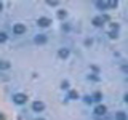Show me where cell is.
Wrapping results in <instances>:
<instances>
[{
  "instance_id": "1",
  "label": "cell",
  "mask_w": 128,
  "mask_h": 120,
  "mask_svg": "<svg viewBox=\"0 0 128 120\" xmlns=\"http://www.w3.org/2000/svg\"><path fill=\"white\" fill-rule=\"evenodd\" d=\"M13 34L14 35H22V34H26V26L21 22H18V24H14L13 26Z\"/></svg>"
},
{
  "instance_id": "2",
  "label": "cell",
  "mask_w": 128,
  "mask_h": 120,
  "mask_svg": "<svg viewBox=\"0 0 128 120\" xmlns=\"http://www.w3.org/2000/svg\"><path fill=\"white\" fill-rule=\"evenodd\" d=\"M13 101H14L16 104H26L27 96L24 94V93H16V94H13Z\"/></svg>"
},
{
  "instance_id": "3",
  "label": "cell",
  "mask_w": 128,
  "mask_h": 120,
  "mask_svg": "<svg viewBox=\"0 0 128 120\" xmlns=\"http://www.w3.org/2000/svg\"><path fill=\"white\" fill-rule=\"evenodd\" d=\"M107 21V16H96V18L93 19V26L96 27H102V24Z\"/></svg>"
},
{
  "instance_id": "4",
  "label": "cell",
  "mask_w": 128,
  "mask_h": 120,
  "mask_svg": "<svg viewBox=\"0 0 128 120\" xmlns=\"http://www.w3.org/2000/svg\"><path fill=\"white\" fill-rule=\"evenodd\" d=\"M51 24V19L50 18H38L37 19V26L38 27H48Z\"/></svg>"
},
{
  "instance_id": "5",
  "label": "cell",
  "mask_w": 128,
  "mask_h": 120,
  "mask_svg": "<svg viewBox=\"0 0 128 120\" xmlns=\"http://www.w3.org/2000/svg\"><path fill=\"white\" fill-rule=\"evenodd\" d=\"M32 109H34V112H42L45 109V104L42 101H35V102H32Z\"/></svg>"
},
{
  "instance_id": "6",
  "label": "cell",
  "mask_w": 128,
  "mask_h": 120,
  "mask_svg": "<svg viewBox=\"0 0 128 120\" xmlns=\"http://www.w3.org/2000/svg\"><path fill=\"white\" fill-rule=\"evenodd\" d=\"M34 42L37 43V45H43V43H46V35H45V34H38V35H35Z\"/></svg>"
},
{
  "instance_id": "7",
  "label": "cell",
  "mask_w": 128,
  "mask_h": 120,
  "mask_svg": "<svg viewBox=\"0 0 128 120\" xmlns=\"http://www.w3.org/2000/svg\"><path fill=\"white\" fill-rule=\"evenodd\" d=\"M106 112H107V109H106V106H102V104H99V106L94 107V114L96 115H104Z\"/></svg>"
},
{
  "instance_id": "8",
  "label": "cell",
  "mask_w": 128,
  "mask_h": 120,
  "mask_svg": "<svg viewBox=\"0 0 128 120\" xmlns=\"http://www.w3.org/2000/svg\"><path fill=\"white\" fill-rule=\"evenodd\" d=\"M10 67H11L10 61H6V59H2V61H0V70H6V69H10Z\"/></svg>"
},
{
  "instance_id": "9",
  "label": "cell",
  "mask_w": 128,
  "mask_h": 120,
  "mask_svg": "<svg viewBox=\"0 0 128 120\" xmlns=\"http://www.w3.org/2000/svg\"><path fill=\"white\" fill-rule=\"evenodd\" d=\"M58 56H59L61 59H66L67 56H69V50H67V48H61V50L58 51Z\"/></svg>"
},
{
  "instance_id": "10",
  "label": "cell",
  "mask_w": 128,
  "mask_h": 120,
  "mask_svg": "<svg viewBox=\"0 0 128 120\" xmlns=\"http://www.w3.org/2000/svg\"><path fill=\"white\" fill-rule=\"evenodd\" d=\"M126 112H123V110H118V112H115V120H126Z\"/></svg>"
},
{
  "instance_id": "11",
  "label": "cell",
  "mask_w": 128,
  "mask_h": 120,
  "mask_svg": "<svg viewBox=\"0 0 128 120\" xmlns=\"http://www.w3.org/2000/svg\"><path fill=\"white\" fill-rule=\"evenodd\" d=\"M96 8H99V10H107L109 5H107V2H94Z\"/></svg>"
},
{
  "instance_id": "12",
  "label": "cell",
  "mask_w": 128,
  "mask_h": 120,
  "mask_svg": "<svg viewBox=\"0 0 128 120\" xmlns=\"http://www.w3.org/2000/svg\"><path fill=\"white\" fill-rule=\"evenodd\" d=\"M107 35H109L110 38H117V37H118V29H112Z\"/></svg>"
},
{
  "instance_id": "13",
  "label": "cell",
  "mask_w": 128,
  "mask_h": 120,
  "mask_svg": "<svg viewBox=\"0 0 128 120\" xmlns=\"http://www.w3.org/2000/svg\"><path fill=\"white\" fill-rule=\"evenodd\" d=\"M66 16H67V11H66V10H59V11H58V18H59V19H64Z\"/></svg>"
},
{
  "instance_id": "14",
  "label": "cell",
  "mask_w": 128,
  "mask_h": 120,
  "mask_svg": "<svg viewBox=\"0 0 128 120\" xmlns=\"http://www.w3.org/2000/svg\"><path fill=\"white\" fill-rule=\"evenodd\" d=\"M69 99H78V93H77V91H74V90L69 91Z\"/></svg>"
},
{
  "instance_id": "15",
  "label": "cell",
  "mask_w": 128,
  "mask_h": 120,
  "mask_svg": "<svg viewBox=\"0 0 128 120\" xmlns=\"http://www.w3.org/2000/svg\"><path fill=\"white\" fill-rule=\"evenodd\" d=\"M101 98H102V94L99 93V91H98V93H94L93 96H91V99H93V101H101Z\"/></svg>"
},
{
  "instance_id": "16",
  "label": "cell",
  "mask_w": 128,
  "mask_h": 120,
  "mask_svg": "<svg viewBox=\"0 0 128 120\" xmlns=\"http://www.w3.org/2000/svg\"><path fill=\"white\" fill-rule=\"evenodd\" d=\"M6 38H8V35L5 34V32H0V43H5Z\"/></svg>"
},
{
  "instance_id": "17",
  "label": "cell",
  "mask_w": 128,
  "mask_h": 120,
  "mask_svg": "<svg viewBox=\"0 0 128 120\" xmlns=\"http://www.w3.org/2000/svg\"><path fill=\"white\" fill-rule=\"evenodd\" d=\"M107 5H109V8H117L118 3L115 2V0H110V2H107Z\"/></svg>"
},
{
  "instance_id": "18",
  "label": "cell",
  "mask_w": 128,
  "mask_h": 120,
  "mask_svg": "<svg viewBox=\"0 0 128 120\" xmlns=\"http://www.w3.org/2000/svg\"><path fill=\"white\" fill-rule=\"evenodd\" d=\"M46 3H48V5H50V6H56V5H58L59 2H58V0H48Z\"/></svg>"
},
{
  "instance_id": "19",
  "label": "cell",
  "mask_w": 128,
  "mask_h": 120,
  "mask_svg": "<svg viewBox=\"0 0 128 120\" xmlns=\"http://www.w3.org/2000/svg\"><path fill=\"white\" fill-rule=\"evenodd\" d=\"M61 88H62V90H67V88H69V82H67V80H64V82L61 83Z\"/></svg>"
},
{
  "instance_id": "20",
  "label": "cell",
  "mask_w": 128,
  "mask_h": 120,
  "mask_svg": "<svg viewBox=\"0 0 128 120\" xmlns=\"http://www.w3.org/2000/svg\"><path fill=\"white\" fill-rule=\"evenodd\" d=\"M83 101H85L86 104H91V102H93V99H91V96H85V98H83Z\"/></svg>"
},
{
  "instance_id": "21",
  "label": "cell",
  "mask_w": 128,
  "mask_h": 120,
  "mask_svg": "<svg viewBox=\"0 0 128 120\" xmlns=\"http://www.w3.org/2000/svg\"><path fill=\"white\" fill-rule=\"evenodd\" d=\"M88 78H91V80H99V77H96V75H88Z\"/></svg>"
},
{
  "instance_id": "22",
  "label": "cell",
  "mask_w": 128,
  "mask_h": 120,
  "mask_svg": "<svg viewBox=\"0 0 128 120\" xmlns=\"http://www.w3.org/2000/svg\"><path fill=\"white\" fill-rule=\"evenodd\" d=\"M2 10H3V3L0 2V11H2Z\"/></svg>"
},
{
  "instance_id": "23",
  "label": "cell",
  "mask_w": 128,
  "mask_h": 120,
  "mask_svg": "<svg viewBox=\"0 0 128 120\" xmlns=\"http://www.w3.org/2000/svg\"><path fill=\"white\" fill-rule=\"evenodd\" d=\"M3 118H5V117H3V115H2V114H0V120H3Z\"/></svg>"
},
{
  "instance_id": "24",
  "label": "cell",
  "mask_w": 128,
  "mask_h": 120,
  "mask_svg": "<svg viewBox=\"0 0 128 120\" xmlns=\"http://www.w3.org/2000/svg\"><path fill=\"white\" fill-rule=\"evenodd\" d=\"M35 120H45V118H35Z\"/></svg>"
}]
</instances>
